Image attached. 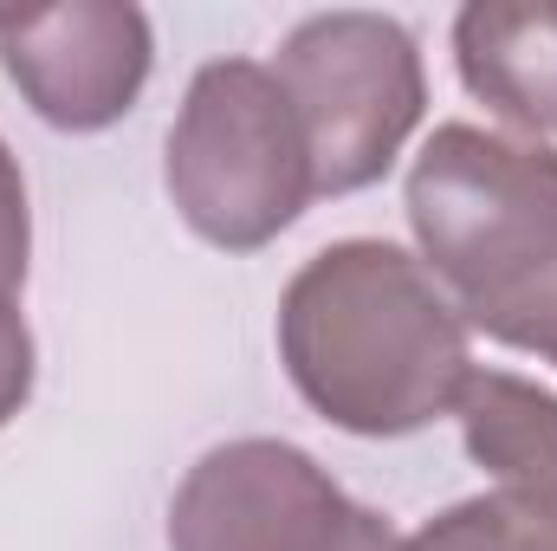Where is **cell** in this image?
Listing matches in <instances>:
<instances>
[{
    "label": "cell",
    "mask_w": 557,
    "mask_h": 551,
    "mask_svg": "<svg viewBox=\"0 0 557 551\" xmlns=\"http://www.w3.org/2000/svg\"><path fill=\"white\" fill-rule=\"evenodd\" d=\"M460 85L519 137H557V0H480L454 20Z\"/></svg>",
    "instance_id": "obj_7"
},
{
    "label": "cell",
    "mask_w": 557,
    "mask_h": 551,
    "mask_svg": "<svg viewBox=\"0 0 557 551\" xmlns=\"http://www.w3.org/2000/svg\"><path fill=\"white\" fill-rule=\"evenodd\" d=\"M162 182L175 215L221 254H260L311 208V143L273 65L214 59L195 72L169 124Z\"/></svg>",
    "instance_id": "obj_3"
},
{
    "label": "cell",
    "mask_w": 557,
    "mask_h": 551,
    "mask_svg": "<svg viewBox=\"0 0 557 551\" xmlns=\"http://www.w3.org/2000/svg\"><path fill=\"white\" fill-rule=\"evenodd\" d=\"M278 357L331 428L370 441L454 415L473 383L467 318L416 254L389 241H337L292 273Z\"/></svg>",
    "instance_id": "obj_1"
},
{
    "label": "cell",
    "mask_w": 557,
    "mask_h": 551,
    "mask_svg": "<svg viewBox=\"0 0 557 551\" xmlns=\"http://www.w3.org/2000/svg\"><path fill=\"white\" fill-rule=\"evenodd\" d=\"M149 13L72 0L52 13H0V65L52 131H111L149 85Z\"/></svg>",
    "instance_id": "obj_6"
},
{
    "label": "cell",
    "mask_w": 557,
    "mask_h": 551,
    "mask_svg": "<svg viewBox=\"0 0 557 551\" xmlns=\"http://www.w3.org/2000/svg\"><path fill=\"white\" fill-rule=\"evenodd\" d=\"M26 254H33V215H26V182L13 149L0 143V298L26 285Z\"/></svg>",
    "instance_id": "obj_10"
},
{
    "label": "cell",
    "mask_w": 557,
    "mask_h": 551,
    "mask_svg": "<svg viewBox=\"0 0 557 551\" xmlns=\"http://www.w3.org/2000/svg\"><path fill=\"white\" fill-rule=\"evenodd\" d=\"M33 396V331L13 298H0V428Z\"/></svg>",
    "instance_id": "obj_11"
},
{
    "label": "cell",
    "mask_w": 557,
    "mask_h": 551,
    "mask_svg": "<svg viewBox=\"0 0 557 551\" xmlns=\"http://www.w3.org/2000/svg\"><path fill=\"white\" fill-rule=\"evenodd\" d=\"M169 551H396V532L357 506L292 441H221L169 500Z\"/></svg>",
    "instance_id": "obj_5"
},
{
    "label": "cell",
    "mask_w": 557,
    "mask_h": 551,
    "mask_svg": "<svg viewBox=\"0 0 557 551\" xmlns=\"http://www.w3.org/2000/svg\"><path fill=\"white\" fill-rule=\"evenodd\" d=\"M454 415L467 454L493 474V493L557 546V396L506 370H473Z\"/></svg>",
    "instance_id": "obj_8"
},
{
    "label": "cell",
    "mask_w": 557,
    "mask_h": 551,
    "mask_svg": "<svg viewBox=\"0 0 557 551\" xmlns=\"http://www.w3.org/2000/svg\"><path fill=\"white\" fill-rule=\"evenodd\" d=\"M396 551H557L539 526H525L499 493L460 500L447 513H434L421 532L396 539Z\"/></svg>",
    "instance_id": "obj_9"
},
{
    "label": "cell",
    "mask_w": 557,
    "mask_h": 551,
    "mask_svg": "<svg viewBox=\"0 0 557 551\" xmlns=\"http://www.w3.org/2000/svg\"><path fill=\"white\" fill-rule=\"evenodd\" d=\"M273 78L305 124L318 195H357L389 175L428 111L416 33L389 13L344 7L298 20L278 46Z\"/></svg>",
    "instance_id": "obj_4"
},
{
    "label": "cell",
    "mask_w": 557,
    "mask_h": 551,
    "mask_svg": "<svg viewBox=\"0 0 557 551\" xmlns=\"http://www.w3.org/2000/svg\"><path fill=\"white\" fill-rule=\"evenodd\" d=\"M409 228L467 331L557 364V149L441 124L409 169Z\"/></svg>",
    "instance_id": "obj_2"
}]
</instances>
